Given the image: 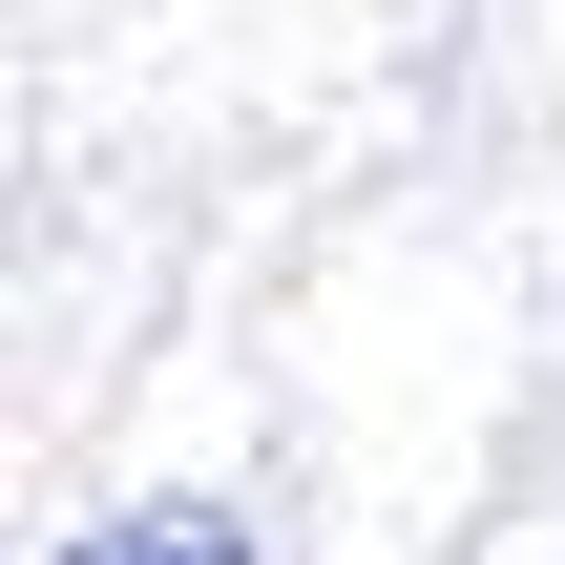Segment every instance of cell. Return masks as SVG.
<instances>
[{
    "label": "cell",
    "instance_id": "1",
    "mask_svg": "<svg viewBox=\"0 0 565 565\" xmlns=\"http://www.w3.org/2000/svg\"><path fill=\"white\" fill-rule=\"evenodd\" d=\"M63 565H252V524L231 503H126V524H84Z\"/></svg>",
    "mask_w": 565,
    "mask_h": 565
}]
</instances>
